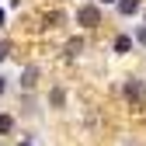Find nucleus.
I'll return each mask as SVG.
<instances>
[{"mask_svg": "<svg viewBox=\"0 0 146 146\" xmlns=\"http://www.w3.org/2000/svg\"><path fill=\"white\" fill-rule=\"evenodd\" d=\"M136 42H139V45H146V25H143V28L136 31Z\"/></svg>", "mask_w": 146, "mask_h": 146, "instance_id": "nucleus-10", "label": "nucleus"}, {"mask_svg": "<svg viewBox=\"0 0 146 146\" xmlns=\"http://www.w3.org/2000/svg\"><path fill=\"white\" fill-rule=\"evenodd\" d=\"M7 56H11V42H0V63H4Z\"/></svg>", "mask_w": 146, "mask_h": 146, "instance_id": "nucleus-9", "label": "nucleus"}, {"mask_svg": "<svg viewBox=\"0 0 146 146\" xmlns=\"http://www.w3.org/2000/svg\"><path fill=\"white\" fill-rule=\"evenodd\" d=\"M21 146H28V143H21Z\"/></svg>", "mask_w": 146, "mask_h": 146, "instance_id": "nucleus-14", "label": "nucleus"}, {"mask_svg": "<svg viewBox=\"0 0 146 146\" xmlns=\"http://www.w3.org/2000/svg\"><path fill=\"white\" fill-rule=\"evenodd\" d=\"M115 7H118V14H122V17H129V14H136V11H139V0H115Z\"/></svg>", "mask_w": 146, "mask_h": 146, "instance_id": "nucleus-3", "label": "nucleus"}, {"mask_svg": "<svg viewBox=\"0 0 146 146\" xmlns=\"http://www.w3.org/2000/svg\"><path fill=\"white\" fill-rule=\"evenodd\" d=\"M49 98H52V104H56V108H63V104H66V90H63V87H52Z\"/></svg>", "mask_w": 146, "mask_h": 146, "instance_id": "nucleus-5", "label": "nucleus"}, {"mask_svg": "<svg viewBox=\"0 0 146 146\" xmlns=\"http://www.w3.org/2000/svg\"><path fill=\"white\" fill-rule=\"evenodd\" d=\"M35 80H38V66H28V70L21 73V87H25V90H31V87H35Z\"/></svg>", "mask_w": 146, "mask_h": 146, "instance_id": "nucleus-4", "label": "nucleus"}, {"mask_svg": "<svg viewBox=\"0 0 146 146\" xmlns=\"http://www.w3.org/2000/svg\"><path fill=\"white\" fill-rule=\"evenodd\" d=\"M80 49H84V42H80V38H73V42H66V56H77Z\"/></svg>", "mask_w": 146, "mask_h": 146, "instance_id": "nucleus-7", "label": "nucleus"}, {"mask_svg": "<svg viewBox=\"0 0 146 146\" xmlns=\"http://www.w3.org/2000/svg\"><path fill=\"white\" fill-rule=\"evenodd\" d=\"M77 25H84V28H94V25H101V11H98L94 4L80 7V11H77Z\"/></svg>", "mask_w": 146, "mask_h": 146, "instance_id": "nucleus-1", "label": "nucleus"}, {"mask_svg": "<svg viewBox=\"0 0 146 146\" xmlns=\"http://www.w3.org/2000/svg\"><path fill=\"white\" fill-rule=\"evenodd\" d=\"M125 98H129V101H143V98H146V84L129 80V84H125Z\"/></svg>", "mask_w": 146, "mask_h": 146, "instance_id": "nucleus-2", "label": "nucleus"}, {"mask_svg": "<svg viewBox=\"0 0 146 146\" xmlns=\"http://www.w3.org/2000/svg\"><path fill=\"white\" fill-rule=\"evenodd\" d=\"M0 28H4V11H0Z\"/></svg>", "mask_w": 146, "mask_h": 146, "instance_id": "nucleus-11", "label": "nucleus"}, {"mask_svg": "<svg viewBox=\"0 0 146 146\" xmlns=\"http://www.w3.org/2000/svg\"><path fill=\"white\" fill-rule=\"evenodd\" d=\"M101 4H115V0H101Z\"/></svg>", "mask_w": 146, "mask_h": 146, "instance_id": "nucleus-13", "label": "nucleus"}, {"mask_svg": "<svg viewBox=\"0 0 146 146\" xmlns=\"http://www.w3.org/2000/svg\"><path fill=\"white\" fill-rule=\"evenodd\" d=\"M0 94H4V80H0Z\"/></svg>", "mask_w": 146, "mask_h": 146, "instance_id": "nucleus-12", "label": "nucleus"}, {"mask_svg": "<svg viewBox=\"0 0 146 146\" xmlns=\"http://www.w3.org/2000/svg\"><path fill=\"white\" fill-rule=\"evenodd\" d=\"M14 129V118L11 115H0V132H11Z\"/></svg>", "mask_w": 146, "mask_h": 146, "instance_id": "nucleus-8", "label": "nucleus"}, {"mask_svg": "<svg viewBox=\"0 0 146 146\" xmlns=\"http://www.w3.org/2000/svg\"><path fill=\"white\" fill-rule=\"evenodd\" d=\"M132 49V38H129V35H118V38H115V52H129Z\"/></svg>", "mask_w": 146, "mask_h": 146, "instance_id": "nucleus-6", "label": "nucleus"}]
</instances>
